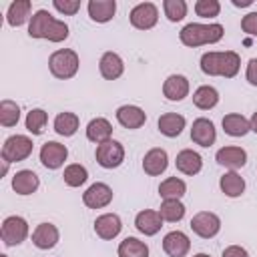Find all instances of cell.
Instances as JSON below:
<instances>
[{
  "label": "cell",
  "instance_id": "obj_1",
  "mask_svg": "<svg viewBox=\"0 0 257 257\" xmlns=\"http://www.w3.org/2000/svg\"><path fill=\"white\" fill-rule=\"evenodd\" d=\"M28 34L32 38H46L50 42H62L68 38V26L56 18L48 10H36L28 24Z\"/></svg>",
  "mask_w": 257,
  "mask_h": 257
},
{
  "label": "cell",
  "instance_id": "obj_2",
  "mask_svg": "<svg viewBox=\"0 0 257 257\" xmlns=\"http://www.w3.org/2000/svg\"><path fill=\"white\" fill-rule=\"evenodd\" d=\"M241 66V58L237 52L233 50H225V52H205L201 56V70L209 76H225V78H233L239 72Z\"/></svg>",
  "mask_w": 257,
  "mask_h": 257
},
{
  "label": "cell",
  "instance_id": "obj_3",
  "mask_svg": "<svg viewBox=\"0 0 257 257\" xmlns=\"http://www.w3.org/2000/svg\"><path fill=\"white\" fill-rule=\"evenodd\" d=\"M181 42L185 46H201V44H215L223 38V26L221 24H187L181 32Z\"/></svg>",
  "mask_w": 257,
  "mask_h": 257
},
{
  "label": "cell",
  "instance_id": "obj_4",
  "mask_svg": "<svg viewBox=\"0 0 257 257\" xmlns=\"http://www.w3.org/2000/svg\"><path fill=\"white\" fill-rule=\"evenodd\" d=\"M78 64H80L78 54L74 50H70V48H60V50L52 52L50 58H48L50 72L56 78H62V80L72 78L76 74V70H78Z\"/></svg>",
  "mask_w": 257,
  "mask_h": 257
},
{
  "label": "cell",
  "instance_id": "obj_5",
  "mask_svg": "<svg viewBox=\"0 0 257 257\" xmlns=\"http://www.w3.org/2000/svg\"><path fill=\"white\" fill-rule=\"evenodd\" d=\"M32 147L34 145L26 135H12L2 145V159L6 163H20L30 157Z\"/></svg>",
  "mask_w": 257,
  "mask_h": 257
},
{
  "label": "cell",
  "instance_id": "obj_6",
  "mask_svg": "<svg viewBox=\"0 0 257 257\" xmlns=\"http://www.w3.org/2000/svg\"><path fill=\"white\" fill-rule=\"evenodd\" d=\"M0 233H2L4 245H8V247L20 245L28 237V223L20 215H10L2 221V231Z\"/></svg>",
  "mask_w": 257,
  "mask_h": 257
},
{
  "label": "cell",
  "instance_id": "obj_7",
  "mask_svg": "<svg viewBox=\"0 0 257 257\" xmlns=\"http://www.w3.org/2000/svg\"><path fill=\"white\" fill-rule=\"evenodd\" d=\"M124 161V149L118 141H106L96 147V163L104 169H116Z\"/></svg>",
  "mask_w": 257,
  "mask_h": 257
},
{
  "label": "cell",
  "instance_id": "obj_8",
  "mask_svg": "<svg viewBox=\"0 0 257 257\" xmlns=\"http://www.w3.org/2000/svg\"><path fill=\"white\" fill-rule=\"evenodd\" d=\"M191 229L203 239H211L221 229V219L211 211H201L191 219Z\"/></svg>",
  "mask_w": 257,
  "mask_h": 257
},
{
  "label": "cell",
  "instance_id": "obj_9",
  "mask_svg": "<svg viewBox=\"0 0 257 257\" xmlns=\"http://www.w3.org/2000/svg\"><path fill=\"white\" fill-rule=\"evenodd\" d=\"M159 10L153 2H141L131 10V24L139 30H149L157 24Z\"/></svg>",
  "mask_w": 257,
  "mask_h": 257
},
{
  "label": "cell",
  "instance_id": "obj_10",
  "mask_svg": "<svg viewBox=\"0 0 257 257\" xmlns=\"http://www.w3.org/2000/svg\"><path fill=\"white\" fill-rule=\"evenodd\" d=\"M68 157V149L56 141H48L40 149V161L46 169H58Z\"/></svg>",
  "mask_w": 257,
  "mask_h": 257
},
{
  "label": "cell",
  "instance_id": "obj_11",
  "mask_svg": "<svg viewBox=\"0 0 257 257\" xmlns=\"http://www.w3.org/2000/svg\"><path fill=\"white\" fill-rule=\"evenodd\" d=\"M82 201L90 209H102L112 201V189L104 183H94L84 191Z\"/></svg>",
  "mask_w": 257,
  "mask_h": 257
},
{
  "label": "cell",
  "instance_id": "obj_12",
  "mask_svg": "<svg viewBox=\"0 0 257 257\" xmlns=\"http://www.w3.org/2000/svg\"><path fill=\"white\" fill-rule=\"evenodd\" d=\"M191 249V241L183 231H171L163 239V251L169 257H185Z\"/></svg>",
  "mask_w": 257,
  "mask_h": 257
},
{
  "label": "cell",
  "instance_id": "obj_13",
  "mask_svg": "<svg viewBox=\"0 0 257 257\" xmlns=\"http://www.w3.org/2000/svg\"><path fill=\"white\" fill-rule=\"evenodd\" d=\"M122 229V223H120V217L114 215V213H104L100 217H96L94 221V231L100 239L108 241V239H114Z\"/></svg>",
  "mask_w": 257,
  "mask_h": 257
},
{
  "label": "cell",
  "instance_id": "obj_14",
  "mask_svg": "<svg viewBox=\"0 0 257 257\" xmlns=\"http://www.w3.org/2000/svg\"><path fill=\"white\" fill-rule=\"evenodd\" d=\"M116 120L124 126V128H141L147 120V114L141 106L135 104H122L116 108Z\"/></svg>",
  "mask_w": 257,
  "mask_h": 257
},
{
  "label": "cell",
  "instance_id": "obj_15",
  "mask_svg": "<svg viewBox=\"0 0 257 257\" xmlns=\"http://www.w3.org/2000/svg\"><path fill=\"white\" fill-rule=\"evenodd\" d=\"M191 139L201 145V147H211L217 139V133H215V124L209 120V118H197L193 120V126H191Z\"/></svg>",
  "mask_w": 257,
  "mask_h": 257
},
{
  "label": "cell",
  "instance_id": "obj_16",
  "mask_svg": "<svg viewBox=\"0 0 257 257\" xmlns=\"http://www.w3.org/2000/svg\"><path fill=\"white\" fill-rule=\"evenodd\" d=\"M135 227L143 233V235H155L161 231L163 227V217L159 215V211H151V209H145L141 213H137L135 217Z\"/></svg>",
  "mask_w": 257,
  "mask_h": 257
},
{
  "label": "cell",
  "instance_id": "obj_17",
  "mask_svg": "<svg viewBox=\"0 0 257 257\" xmlns=\"http://www.w3.org/2000/svg\"><path fill=\"white\" fill-rule=\"evenodd\" d=\"M217 163L227 169H241L247 163V153L241 147H223L217 151Z\"/></svg>",
  "mask_w": 257,
  "mask_h": 257
},
{
  "label": "cell",
  "instance_id": "obj_18",
  "mask_svg": "<svg viewBox=\"0 0 257 257\" xmlns=\"http://www.w3.org/2000/svg\"><path fill=\"white\" fill-rule=\"evenodd\" d=\"M167 165H169V157H167L165 149H151L143 159V169L151 177H157V175L165 173Z\"/></svg>",
  "mask_w": 257,
  "mask_h": 257
},
{
  "label": "cell",
  "instance_id": "obj_19",
  "mask_svg": "<svg viewBox=\"0 0 257 257\" xmlns=\"http://www.w3.org/2000/svg\"><path fill=\"white\" fill-rule=\"evenodd\" d=\"M98 68L106 80H116L124 72V62L116 52H104L98 62Z\"/></svg>",
  "mask_w": 257,
  "mask_h": 257
},
{
  "label": "cell",
  "instance_id": "obj_20",
  "mask_svg": "<svg viewBox=\"0 0 257 257\" xmlns=\"http://www.w3.org/2000/svg\"><path fill=\"white\" fill-rule=\"evenodd\" d=\"M163 94L169 100H183L189 94V80L183 74H171L163 84Z\"/></svg>",
  "mask_w": 257,
  "mask_h": 257
},
{
  "label": "cell",
  "instance_id": "obj_21",
  "mask_svg": "<svg viewBox=\"0 0 257 257\" xmlns=\"http://www.w3.org/2000/svg\"><path fill=\"white\" fill-rule=\"evenodd\" d=\"M32 243L38 249H52L58 243V229L52 223H40L32 233Z\"/></svg>",
  "mask_w": 257,
  "mask_h": 257
},
{
  "label": "cell",
  "instance_id": "obj_22",
  "mask_svg": "<svg viewBox=\"0 0 257 257\" xmlns=\"http://www.w3.org/2000/svg\"><path fill=\"white\" fill-rule=\"evenodd\" d=\"M110 135H112V124L102 116H96L86 124V139L96 145L110 141Z\"/></svg>",
  "mask_w": 257,
  "mask_h": 257
},
{
  "label": "cell",
  "instance_id": "obj_23",
  "mask_svg": "<svg viewBox=\"0 0 257 257\" xmlns=\"http://www.w3.org/2000/svg\"><path fill=\"white\" fill-rule=\"evenodd\" d=\"M175 167H177L183 175H197V173L201 171V167H203V159H201L199 153H195V151H191V149H185V151H181V153L177 155Z\"/></svg>",
  "mask_w": 257,
  "mask_h": 257
},
{
  "label": "cell",
  "instance_id": "obj_24",
  "mask_svg": "<svg viewBox=\"0 0 257 257\" xmlns=\"http://www.w3.org/2000/svg\"><path fill=\"white\" fill-rule=\"evenodd\" d=\"M40 181H38V175L34 171H18L14 177H12V189L18 193V195H32L36 189H38Z\"/></svg>",
  "mask_w": 257,
  "mask_h": 257
},
{
  "label": "cell",
  "instance_id": "obj_25",
  "mask_svg": "<svg viewBox=\"0 0 257 257\" xmlns=\"http://www.w3.org/2000/svg\"><path fill=\"white\" fill-rule=\"evenodd\" d=\"M88 16L94 22H108L114 12H116V2L114 0H90L88 2Z\"/></svg>",
  "mask_w": 257,
  "mask_h": 257
},
{
  "label": "cell",
  "instance_id": "obj_26",
  "mask_svg": "<svg viewBox=\"0 0 257 257\" xmlns=\"http://www.w3.org/2000/svg\"><path fill=\"white\" fill-rule=\"evenodd\" d=\"M185 128V116L183 114H177V112H165L161 114L159 118V131L165 135V137H179Z\"/></svg>",
  "mask_w": 257,
  "mask_h": 257
},
{
  "label": "cell",
  "instance_id": "obj_27",
  "mask_svg": "<svg viewBox=\"0 0 257 257\" xmlns=\"http://www.w3.org/2000/svg\"><path fill=\"white\" fill-rule=\"evenodd\" d=\"M223 128L231 137H245L251 131V122L243 114L231 112V114H225L223 116Z\"/></svg>",
  "mask_w": 257,
  "mask_h": 257
},
{
  "label": "cell",
  "instance_id": "obj_28",
  "mask_svg": "<svg viewBox=\"0 0 257 257\" xmlns=\"http://www.w3.org/2000/svg\"><path fill=\"white\" fill-rule=\"evenodd\" d=\"M30 8H32L30 0H16V2H12L8 6V12H6V22L10 26H22L28 20V16H30Z\"/></svg>",
  "mask_w": 257,
  "mask_h": 257
},
{
  "label": "cell",
  "instance_id": "obj_29",
  "mask_svg": "<svg viewBox=\"0 0 257 257\" xmlns=\"http://www.w3.org/2000/svg\"><path fill=\"white\" fill-rule=\"evenodd\" d=\"M219 187H221V191H223L227 197H239V195H243V191H245V181H243V177H241L239 173L229 171V173H225V175L221 177Z\"/></svg>",
  "mask_w": 257,
  "mask_h": 257
},
{
  "label": "cell",
  "instance_id": "obj_30",
  "mask_svg": "<svg viewBox=\"0 0 257 257\" xmlns=\"http://www.w3.org/2000/svg\"><path fill=\"white\" fill-rule=\"evenodd\" d=\"M193 102H195V106H199V108H203V110H209V108H213V106L219 102V92H217L213 86L203 84V86H199V88L195 90Z\"/></svg>",
  "mask_w": 257,
  "mask_h": 257
},
{
  "label": "cell",
  "instance_id": "obj_31",
  "mask_svg": "<svg viewBox=\"0 0 257 257\" xmlns=\"http://www.w3.org/2000/svg\"><path fill=\"white\" fill-rule=\"evenodd\" d=\"M187 191L185 181H181L179 177H169L159 185V195L167 201V199H181Z\"/></svg>",
  "mask_w": 257,
  "mask_h": 257
},
{
  "label": "cell",
  "instance_id": "obj_32",
  "mask_svg": "<svg viewBox=\"0 0 257 257\" xmlns=\"http://www.w3.org/2000/svg\"><path fill=\"white\" fill-rule=\"evenodd\" d=\"M118 257H149V247L137 237H126L118 245Z\"/></svg>",
  "mask_w": 257,
  "mask_h": 257
},
{
  "label": "cell",
  "instance_id": "obj_33",
  "mask_svg": "<svg viewBox=\"0 0 257 257\" xmlns=\"http://www.w3.org/2000/svg\"><path fill=\"white\" fill-rule=\"evenodd\" d=\"M54 131L60 137H72L78 131V116L74 112H60V114H56Z\"/></svg>",
  "mask_w": 257,
  "mask_h": 257
},
{
  "label": "cell",
  "instance_id": "obj_34",
  "mask_svg": "<svg viewBox=\"0 0 257 257\" xmlns=\"http://www.w3.org/2000/svg\"><path fill=\"white\" fill-rule=\"evenodd\" d=\"M159 215L169 223H177L185 217V205L179 199H167V201L161 203Z\"/></svg>",
  "mask_w": 257,
  "mask_h": 257
},
{
  "label": "cell",
  "instance_id": "obj_35",
  "mask_svg": "<svg viewBox=\"0 0 257 257\" xmlns=\"http://www.w3.org/2000/svg\"><path fill=\"white\" fill-rule=\"evenodd\" d=\"M20 120V106L8 98L0 102V124L2 126H14Z\"/></svg>",
  "mask_w": 257,
  "mask_h": 257
},
{
  "label": "cell",
  "instance_id": "obj_36",
  "mask_svg": "<svg viewBox=\"0 0 257 257\" xmlns=\"http://www.w3.org/2000/svg\"><path fill=\"white\" fill-rule=\"evenodd\" d=\"M64 183L68 185V187H80V185H84L86 183V179H88V171L82 167V165H78V163H72V165H68L66 169H64Z\"/></svg>",
  "mask_w": 257,
  "mask_h": 257
},
{
  "label": "cell",
  "instance_id": "obj_37",
  "mask_svg": "<svg viewBox=\"0 0 257 257\" xmlns=\"http://www.w3.org/2000/svg\"><path fill=\"white\" fill-rule=\"evenodd\" d=\"M46 120H48L46 110H42V108H32V110L26 114V128H28L32 135H42V133H44V126H46Z\"/></svg>",
  "mask_w": 257,
  "mask_h": 257
},
{
  "label": "cell",
  "instance_id": "obj_38",
  "mask_svg": "<svg viewBox=\"0 0 257 257\" xmlns=\"http://www.w3.org/2000/svg\"><path fill=\"white\" fill-rule=\"evenodd\" d=\"M163 8H165V16L171 22H179L187 16V4L183 0H165Z\"/></svg>",
  "mask_w": 257,
  "mask_h": 257
},
{
  "label": "cell",
  "instance_id": "obj_39",
  "mask_svg": "<svg viewBox=\"0 0 257 257\" xmlns=\"http://www.w3.org/2000/svg\"><path fill=\"white\" fill-rule=\"evenodd\" d=\"M219 10H221V4L217 0H197L195 4V12L201 18H213L219 14Z\"/></svg>",
  "mask_w": 257,
  "mask_h": 257
},
{
  "label": "cell",
  "instance_id": "obj_40",
  "mask_svg": "<svg viewBox=\"0 0 257 257\" xmlns=\"http://www.w3.org/2000/svg\"><path fill=\"white\" fill-rule=\"evenodd\" d=\"M52 6H54L60 14H68V16H72V14L78 12L80 2H78V0H54Z\"/></svg>",
  "mask_w": 257,
  "mask_h": 257
},
{
  "label": "cell",
  "instance_id": "obj_41",
  "mask_svg": "<svg viewBox=\"0 0 257 257\" xmlns=\"http://www.w3.org/2000/svg\"><path fill=\"white\" fill-rule=\"evenodd\" d=\"M241 28H243V32H247L251 36H257V12H249L247 16H243Z\"/></svg>",
  "mask_w": 257,
  "mask_h": 257
},
{
  "label": "cell",
  "instance_id": "obj_42",
  "mask_svg": "<svg viewBox=\"0 0 257 257\" xmlns=\"http://www.w3.org/2000/svg\"><path fill=\"white\" fill-rule=\"evenodd\" d=\"M245 76H247V82H249V84L257 86V58H251V60H249Z\"/></svg>",
  "mask_w": 257,
  "mask_h": 257
},
{
  "label": "cell",
  "instance_id": "obj_43",
  "mask_svg": "<svg viewBox=\"0 0 257 257\" xmlns=\"http://www.w3.org/2000/svg\"><path fill=\"white\" fill-rule=\"evenodd\" d=\"M221 257H249V255H247V251H245L243 247H239V245H229V247L223 251Z\"/></svg>",
  "mask_w": 257,
  "mask_h": 257
},
{
  "label": "cell",
  "instance_id": "obj_44",
  "mask_svg": "<svg viewBox=\"0 0 257 257\" xmlns=\"http://www.w3.org/2000/svg\"><path fill=\"white\" fill-rule=\"evenodd\" d=\"M251 0H233V6H249Z\"/></svg>",
  "mask_w": 257,
  "mask_h": 257
},
{
  "label": "cell",
  "instance_id": "obj_45",
  "mask_svg": "<svg viewBox=\"0 0 257 257\" xmlns=\"http://www.w3.org/2000/svg\"><path fill=\"white\" fill-rule=\"evenodd\" d=\"M251 131L257 133V112H253V116H251Z\"/></svg>",
  "mask_w": 257,
  "mask_h": 257
},
{
  "label": "cell",
  "instance_id": "obj_46",
  "mask_svg": "<svg viewBox=\"0 0 257 257\" xmlns=\"http://www.w3.org/2000/svg\"><path fill=\"white\" fill-rule=\"evenodd\" d=\"M6 171H8V163L4 161V165H2V175H6Z\"/></svg>",
  "mask_w": 257,
  "mask_h": 257
},
{
  "label": "cell",
  "instance_id": "obj_47",
  "mask_svg": "<svg viewBox=\"0 0 257 257\" xmlns=\"http://www.w3.org/2000/svg\"><path fill=\"white\" fill-rule=\"evenodd\" d=\"M193 257H211V255H207V253H197V255H193Z\"/></svg>",
  "mask_w": 257,
  "mask_h": 257
},
{
  "label": "cell",
  "instance_id": "obj_48",
  "mask_svg": "<svg viewBox=\"0 0 257 257\" xmlns=\"http://www.w3.org/2000/svg\"><path fill=\"white\" fill-rule=\"evenodd\" d=\"M0 257H8V255H0Z\"/></svg>",
  "mask_w": 257,
  "mask_h": 257
}]
</instances>
